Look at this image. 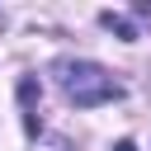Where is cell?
<instances>
[{"label": "cell", "instance_id": "obj_1", "mask_svg": "<svg viewBox=\"0 0 151 151\" xmlns=\"http://www.w3.org/2000/svg\"><path fill=\"white\" fill-rule=\"evenodd\" d=\"M52 80H57V90L66 94V104H76V109H99V104L123 99V85H118L104 66H94V61L61 57V61H52Z\"/></svg>", "mask_w": 151, "mask_h": 151}, {"label": "cell", "instance_id": "obj_2", "mask_svg": "<svg viewBox=\"0 0 151 151\" xmlns=\"http://www.w3.org/2000/svg\"><path fill=\"white\" fill-rule=\"evenodd\" d=\"M99 24H104L109 33H118V38H127V42L137 38V24H132V19H123V14H113V9H104V14H99Z\"/></svg>", "mask_w": 151, "mask_h": 151}, {"label": "cell", "instance_id": "obj_3", "mask_svg": "<svg viewBox=\"0 0 151 151\" xmlns=\"http://www.w3.org/2000/svg\"><path fill=\"white\" fill-rule=\"evenodd\" d=\"M113 151H137V146H132V142L123 137V142H113Z\"/></svg>", "mask_w": 151, "mask_h": 151}]
</instances>
